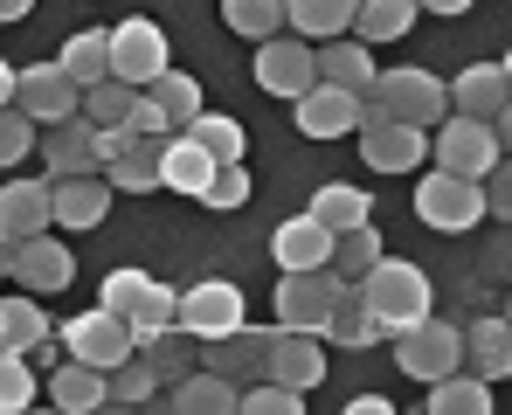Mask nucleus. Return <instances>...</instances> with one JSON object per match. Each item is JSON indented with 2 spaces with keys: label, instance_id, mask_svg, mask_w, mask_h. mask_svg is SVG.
Instances as JSON below:
<instances>
[{
  "label": "nucleus",
  "instance_id": "nucleus-52",
  "mask_svg": "<svg viewBox=\"0 0 512 415\" xmlns=\"http://www.w3.org/2000/svg\"><path fill=\"white\" fill-rule=\"evenodd\" d=\"M21 14H35V0H0V21H21Z\"/></svg>",
  "mask_w": 512,
  "mask_h": 415
},
{
  "label": "nucleus",
  "instance_id": "nucleus-35",
  "mask_svg": "<svg viewBox=\"0 0 512 415\" xmlns=\"http://www.w3.org/2000/svg\"><path fill=\"white\" fill-rule=\"evenodd\" d=\"M56 63L84 83V90H90V83H104V77H111V28H84V35H70Z\"/></svg>",
  "mask_w": 512,
  "mask_h": 415
},
{
  "label": "nucleus",
  "instance_id": "nucleus-53",
  "mask_svg": "<svg viewBox=\"0 0 512 415\" xmlns=\"http://www.w3.org/2000/svg\"><path fill=\"white\" fill-rule=\"evenodd\" d=\"M492 125H499V146H506V153H512V104H506V111H499V118H492Z\"/></svg>",
  "mask_w": 512,
  "mask_h": 415
},
{
  "label": "nucleus",
  "instance_id": "nucleus-8",
  "mask_svg": "<svg viewBox=\"0 0 512 415\" xmlns=\"http://www.w3.org/2000/svg\"><path fill=\"white\" fill-rule=\"evenodd\" d=\"M312 83H319V42H305V35H291V28L270 35V42H256V90L298 104Z\"/></svg>",
  "mask_w": 512,
  "mask_h": 415
},
{
  "label": "nucleus",
  "instance_id": "nucleus-40",
  "mask_svg": "<svg viewBox=\"0 0 512 415\" xmlns=\"http://www.w3.org/2000/svg\"><path fill=\"white\" fill-rule=\"evenodd\" d=\"M187 139H194V146H208V153H215L222 166H229V160H243V153H250V139H243V125H236V118H222V111H201V118L187 125Z\"/></svg>",
  "mask_w": 512,
  "mask_h": 415
},
{
  "label": "nucleus",
  "instance_id": "nucleus-32",
  "mask_svg": "<svg viewBox=\"0 0 512 415\" xmlns=\"http://www.w3.org/2000/svg\"><path fill=\"white\" fill-rule=\"evenodd\" d=\"M416 14H423V0H360V14H353V35L374 49V42H402L409 28H416Z\"/></svg>",
  "mask_w": 512,
  "mask_h": 415
},
{
  "label": "nucleus",
  "instance_id": "nucleus-12",
  "mask_svg": "<svg viewBox=\"0 0 512 415\" xmlns=\"http://www.w3.org/2000/svg\"><path fill=\"white\" fill-rule=\"evenodd\" d=\"M173 63H167V28L160 21H146V14H132V21H118L111 28V77H125V83H146L153 77H167Z\"/></svg>",
  "mask_w": 512,
  "mask_h": 415
},
{
  "label": "nucleus",
  "instance_id": "nucleus-5",
  "mask_svg": "<svg viewBox=\"0 0 512 415\" xmlns=\"http://www.w3.org/2000/svg\"><path fill=\"white\" fill-rule=\"evenodd\" d=\"M173 326L187 332V339H229V332L250 326V305H243V284H229V277H201V284H187L180 291V312H173Z\"/></svg>",
  "mask_w": 512,
  "mask_h": 415
},
{
  "label": "nucleus",
  "instance_id": "nucleus-56",
  "mask_svg": "<svg viewBox=\"0 0 512 415\" xmlns=\"http://www.w3.org/2000/svg\"><path fill=\"white\" fill-rule=\"evenodd\" d=\"M506 319H512V298H506Z\"/></svg>",
  "mask_w": 512,
  "mask_h": 415
},
{
  "label": "nucleus",
  "instance_id": "nucleus-4",
  "mask_svg": "<svg viewBox=\"0 0 512 415\" xmlns=\"http://www.w3.org/2000/svg\"><path fill=\"white\" fill-rule=\"evenodd\" d=\"M97 305H104V312H118L125 326H132L139 339H146V332L173 326V312H180V291H173V284H160V277H146V270H132V263H125V270H111V277L97 284Z\"/></svg>",
  "mask_w": 512,
  "mask_h": 415
},
{
  "label": "nucleus",
  "instance_id": "nucleus-31",
  "mask_svg": "<svg viewBox=\"0 0 512 415\" xmlns=\"http://www.w3.org/2000/svg\"><path fill=\"white\" fill-rule=\"evenodd\" d=\"M326 339H333V346H353V353H360V346H374V339H388V332L374 326V312H367V298H360V284H353V277H346L340 298H333Z\"/></svg>",
  "mask_w": 512,
  "mask_h": 415
},
{
  "label": "nucleus",
  "instance_id": "nucleus-1",
  "mask_svg": "<svg viewBox=\"0 0 512 415\" xmlns=\"http://www.w3.org/2000/svg\"><path fill=\"white\" fill-rule=\"evenodd\" d=\"M360 284V298H367V312H374V326L388 332H409V326H423L429 319V277H423V263H409V256H381L367 277H353Z\"/></svg>",
  "mask_w": 512,
  "mask_h": 415
},
{
  "label": "nucleus",
  "instance_id": "nucleus-17",
  "mask_svg": "<svg viewBox=\"0 0 512 415\" xmlns=\"http://www.w3.org/2000/svg\"><path fill=\"white\" fill-rule=\"evenodd\" d=\"M360 160L374 173H409L429 160V132L423 125H402V118H381V125H360Z\"/></svg>",
  "mask_w": 512,
  "mask_h": 415
},
{
  "label": "nucleus",
  "instance_id": "nucleus-24",
  "mask_svg": "<svg viewBox=\"0 0 512 415\" xmlns=\"http://www.w3.org/2000/svg\"><path fill=\"white\" fill-rule=\"evenodd\" d=\"M270 381H291V388H319V381H326V346H319V332H291V326H277V346H270Z\"/></svg>",
  "mask_w": 512,
  "mask_h": 415
},
{
  "label": "nucleus",
  "instance_id": "nucleus-48",
  "mask_svg": "<svg viewBox=\"0 0 512 415\" xmlns=\"http://www.w3.org/2000/svg\"><path fill=\"white\" fill-rule=\"evenodd\" d=\"M132 132H173L167 111L153 104V90H139V104H132Z\"/></svg>",
  "mask_w": 512,
  "mask_h": 415
},
{
  "label": "nucleus",
  "instance_id": "nucleus-49",
  "mask_svg": "<svg viewBox=\"0 0 512 415\" xmlns=\"http://www.w3.org/2000/svg\"><path fill=\"white\" fill-rule=\"evenodd\" d=\"M14 97H21V70H14V63H7V56H0V111H7V104H14Z\"/></svg>",
  "mask_w": 512,
  "mask_h": 415
},
{
  "label": "nucleus",
  "instance_id": "nucleus-44",
  "mask_svg": "<svg viewBox=\"0 0 512 415\" xmlns=\"http://www.w3.org/2000/svg\"><path fill=\"white\" fill-rule=\"evenodd\" d=\"M243 415H305V388L263 374V388H243Z\"/></svg>",
  "mask_w": 512,
  "mask_h": 415
},
{
  "label": "nucleus",
  "instance_id": "nucleus-27",
  "mask_svg": "<svg viewBox=\"0 0 512 415\" xmlns=\"http://www.w3.org/2000/svg\"><path fill=\"white\" fill-rule=\"evenodd\" d=\"M49 402L63 415H90V409H111V374L90 367V360H70L49 374Z\"/></svg>",
  "mask_w": 512,
  "mask_h": 415
},
{
  "label": "nucleus",
  "instance_id": "nucleus-34",
  "mask_svg": "<svg viewBox=\"0 0 512 415\" xmlns=\"http://www.w3.org/2000/svg\"><path fill=\"white\" fill-rule=\"evenodd\" d=\"M291 7V28L305 35V42H333L353 28V14H360V0H284Z\"/></svg>",
  "mask_w": 512,
  "mask_h": 415
},
{
  "label": "nucleus",
  "instance_id": "nucleus-20",
  "mask_svg": "<svg viewBox=\"0 0 512 415\" xmlns=\"http://www.w3.org/2000/svg\"><path fill=\"white\" fill-rule=\"evenodd\" d=\"M167 409L180 415H243V381H229L222 367H194L167 388Z\"/></svg>",
  "mask_w": 512,
  "mask_h": 415
},
{
  "label": "nucleus",
  "instance_id": "nucleus-11",
  "mask_svg": "<svg viewBox=\"0 0 512 415\" xmlns=\"http://www.w3.org/2000/svg\"><path fill=\"white\" fill-rule=\"evenodd\" d=\"M340 284H346L340 270H284V277H277V326L319 332V339H326V319H333Z\"/></svg>",
  "mask_w": 512,
  "mask_h": 415
},
{
  "label": "nucleus",
  "instance_id": "nucleus-38",
  "mask_svg": "<svg viewBox=\"0 0 512 415\" xmlns=\"http://www.w3.org/2000/svg\"><path fill=\"white\" fill-rule=\"evenodd\" d=\"M146 90H153V104L167 111V125H173V132H187V125L201 118V83L187 77V70H167V77H153V83H146Z\"/></svg>",
  "mask_w": 512,
  "mask_h": 415
},
{
  "label": "nucleus",
  "instance_id": "nucleus-33",
  "mask_svg": "<svg viewBox=\"0 0 512 415\" xmlns=\"http://www.w3.org/2000/svg\"><path fill=\"white\" fill-rule=\"evenodd\" d=\"M429 415H492V381L485 374H443L429 381Z\"/></svg>",
  "mask_w": 512,
  "mask_h": 415
},
{
  "label": "nucleus",
  "instance_id": "nucleus-7",
  "mask_svg": "<svg viewBox=\"0 0 512 415\" xmlns=\"http://www.w3.org/2000/svg\"><path fill=\"white\" fill-rule=\"evenodd\" d=\"M167 139L173 132L111 125V132H104V180H111L118 194H153V187H160V166H167Z\"/></svg>",
  "mask_w": 512,
  "mask_h": 415
},
{
  "label": "nucleus",
  "instance_id": "nucleus-2",
  "mask_svg": "<svg viewBox=\"0 0 512 415\" xmlns=\"http://www.w3.org/2000/svg\"><path fill=\"white\" fill-rule=\"evenodd\" d=\"M381 118H402V125L436 132L450 118V83L429 77V70H381L374 90L360 97V125H381Z\"/></svg>",
  "mask_w": 512,
  "mask_h": 415
},
{
  "label": "nucleus",
  "instance_id": "nucleus-43",
  "mask_svg": "<svg viewBox=\"0 0 512 415\" xmlns=\"http://www.w3.org/2000/svg\"><path fill=\"white\" fill-rule=\"evenodd\" d=\"M139 353H146V360H153V374H160V381H180V374H187V332L180 326H160V332H146V339H139Z\"/></svg>",
  "mask_w": 512,
  "mask_h": 415
},
{
  "label": "nucleus",
  "instance_id": "nucleus-16",
  "mask_svg": "<svg viewBox=\"0 0 512 415\" xmlns=\"http://www.w3.org/2000/svg\"><path fill=\"white\" fill-rule=\"evenodd\" d=\"M42 160H49V180H70V173H104V132L90 118H63L42 132Z\"/></svg>",
  "mask_w": 512,
  "mask_h": 415
},
{
  "label": "nucleus",
  "instance_id": "nucleus-54",
  "mask_svg": "<svg viewBox=\"0 0 512 415\" xmlns=\"http://www.w3.org/2000/svg\"><path fill=\"white\" fill-rule=\"evenodd\" d=\"M0 277H7V236H0Z\"/></svg>",
  "mask_w": 512,
  "mask_h": 415
},
{
  "label": "nucleus",
  "instance_id": "nucleus-15",
  "mask_svg": "<svg viewBox=\"0 0 512 415\" xmlns=\"http://www.w3.org/2000/svg\"><path fill=\"white\" fill-rule=\"evenodd\" d=\"M291 125H298L305 139H346V132H360V97L340 90V83H312V90L291 104Z\"/></svg>",
  "mask_w": 512,
  "mask_h": 415
},
{
  "label": "nucleus",
  "instance_id": "nucleus-50",
  "mask_svg": "<svg viewBox=\"0 0 512 415\" xmlns=\"http://www.w3.org/2000/svg\"><path fill=\"white\" fill-rule=\"evenodd\" d=\"M346 415H388V395H353Z\"/></svg>",
  "mask_w": 512,
  "mask_h": 415
},
{
  "label": "nucleus",
  "instance_id": "nucleus-23",
  "mask_svg": "<svg viewBox=\"0 0 512 415\" xmlns=\"http://www.w3.org/2000/svg\"><path fill=\"white\" fill-rule=\"evenodd\" d=\"M111 180L104 173H70V180H56V229H97L104 215H111Z\"/></svg>",
  "mask_w": 512,
  "mask_h": 415
},
{
  "label": "nucleus",
  "instance_id": "nucleus-30",
  "mask_svg": "<svg viewBox=\"0 0 512 415\" xmlns=\"http://www.w3.org/2000/svg\"><path fill=\"white\" fill-rule=\"evenodd\" d=\"M56 326L42 319V305H35V291L28 298H0V353H35V346H49Z\"/></svg>",
  "mask_w": 512,
  "mask_h": 415
},
{
  "label": "nucleus",
  "instance_id": "nucleus-37",
  "mask_svg": "<svg viewBox=\"0 0 512 415\" xmlns=\"http://www.w3.org/2000/svg\"><path fill=\"white\" fill-rule=\"evenodd\" d=\"M132 104H139V83L125 77H104L84 90V118L97 125V132H111V125H132Z\"/></svg>",
  "mask_w": 512,
  "mask_h": 415
},
{
  "label": "nucleus",
  "instance_id": "nucleus-14",
  "mask_svg": "<svg viewBox=\"0 0 512 415\" xmlns=\"http://www.w3.org/2000/svg\"><path fill=\"white\" fill-rule=\"evenodd\" d=\"M7 277H21V291H35V298H42V291H63V284L77 277V263H70V249L42 229V236L7 243Z\"/></svg>",
  "mask_w": 512,
  "mask_h": 415
},
{
  "label": "nucleus",
  "instance_id": "nucleus-18",
  "mask_svg": "<svg viewBox=\"0 0 512 415\" xmlns=\"http://www.w3.org/2000/svg\"><path fill=\"white\" fill-rule=\"evenodd\" d=\"M333 229L305 208V215H291V222H277V236H270V256H277V270H333Z\"/></svg>",
  "mask_w": 512,
  "mask_h": 415
},
{
  "label": "nucleus",
  "instance_id": "nucleus-9",
  "mask_svg": "<svg viewBox=\"0 0 512 415\" xmlns=\"http://www.w3.org/2000/svg\"><path fill=\"white\" fill-rule=\"evenodd\" d=\"M395 367H402L409 381H443V374H457V367H464V326H443V319L429 312L423 326L395 332Z\"/></svg>",
  "mask_w": 512,
  "mask_h": 415
},
{
  "label": "nucleus",
  "instance_id": "nucleus-3",
  "mask_svg": "<svg viewBox=\"0 0 512 415\" xmlns=\"http://www.w3.org/2000/svg\"><path fill=\"white\" fill-rule=\"evenodd\" d=\"M492 215V201H485V180H471V173H450V166H436L416 180V222L436 229V236H464V229H478Z\"/></svg>",
  "mask_w": 512,
  "mask_h": 415
},
{
  "label": "nucleus",
  "instance_id": "nucleus-10",
  "mask_svg": "<svg viewBox=\"0 0 512 415\" xmlns=\"http://www.w3.org/2000/svg\"><path fill=\"white\" fill-rule=\"evenodd\" d=\"M56 339L70 346V360H90V367H125L132 353H139V332L125 326L118 312H104V305H90V312H77L70 326H56Z\"/></svg>",
  "mask_w": 512,
  "mask_h": 415
},
{
  "label": "nucleus",
  "instance_id": "nucleus-45",
  "mask_svg": "<svg viewBox=\"0 0 512 415\" xmlns=\"http://www.w3.org/2000/svg\"><path fill=\"white\" fill-rule=\"evenodd\" d=\"M243 201H250V166H243V160L215 166V180H208V194H201V208H222V215H236Z\"/></svg>",
  "mask_w": 512,
  "mask_h": 415
},
{
  "label": "nucleus",
  "instance_id": "nucleus-28",
  "mask_svg": "<svg viewBox=\"0 0 512 415\" xmlns=\"http://www.w3.org/2000/svg\"><path fill=\"white\" fill-rule=\"evenodd\" d=\"M215 153L208 146H194L187 132H173L167 139V166H160V187H173V194H187V201H201L208 194V180H215Z\"/></svg>",
  "mask_w": 512,
  "mask_h": 415
},
{
  "label": "nucleus",
  "instance_id": "nucleus-22",
  "mask_svg": "<svg viewBox=\"0 0 512 415\" xmlns=\"http://www.w3.org/2000/svg\"><path fill=\"white\" fill-rule=\"evenodd\" d=\"M270 346H277V326H243L229 339H208V367H222L229 381L250 388L256 374H270Z\"/></svg>",
  "mask_w": 512,
  "mask_h": 415
},
{
  "label": "nucleus",
  "instance_id": "nucleus-36",
  "mask_svg": "<svg viewBox=\"0 0 512 415\" xmlns=\"http://www.w3.org/2000/svg\"><path fill=\"white\" fill-rule=\"evenodd\" d=\"M222 21L236 35H250V42H270V35L291 28V7L284 0H222Z\"/></svg>",
  "mask_w": 512,
  "mask_h": 415
},
{
  "label": "nucleus",
  "instance_id": "nucleus-19",
  "mask_svg": "<svg viewBox=\"0 0 512 415\" xmlns=\"http://www.w3.org/2000/svg\"><path fill=\"white\" fill-rule=\"evenodd\" d=\"M56 222V180H7L0 187V236L21 243V236H42Z\"/></svg>",
  "mask_w": 512,
  "mask_h": 415
},
{
  "label": "nucleus",
  "instance_id": "nucleus-6",
  "mask_svg": "<svg viewBox=\"0 0 512 415\" xmlns=\"http://www.w3.org/2000/svg\"><path fill=\"white\" fill-rule=\"evenodd\" d=\"M429 160L450 166V173L485 180L492 166L506 160V146H499V125H492V118H464V111H450V118L429 132Z\"/></svg>",
  "mask_w": 512,
  "mask_h": 415
},
{
  "label": "nucleus",
  "instance_id": "nucleus-25",
  "mask_svg": "<svg viewBox=\"0 0 512 415\" xmlns=\"http://www.w3.org/2000/svg\"><path fill=\"white\" fill-rule=\"evenodd\" d=\"M374 49L360 42V35H333V42H319V83H340L353 97H367L374 90Z\"/></svg>",
  "mask_w": 512,
  "mask_h": 415
},
{
  "label": "nucleus",
  "instance_id": "nucleus-55",
  "mask_svg": "<svg viewBox=\"0 0 512 415\" xmlns=\"http://www.w3.org/2000/svg\"><path fill=\"white\" fill-rule=\"evenodd\" d=\"M506 77H512V49H506Z\"/></svg>",
  "mask_w": 512,
  "mask_h": 415
},
{
  "label": "nucleus",
  "instance_id": "nucleus-47",
  "mask_svg": "<svg viewBox=\"0 0 512 415\" xmlns=\"http://www.w3.org/2000/svg\"><path fill=\"white\" fill-rule=\"evenodd\" d=\"M485 201H492V222H512V153L485 173Z\"/></svg>",
  "mask_w": 512,
  "mask_h": 415
},
{
  "label": "nucleus",
  "instance_id": "nucleus-13",
  "mask_svg": "<svg viewBox=\"0 0 512 415\" xmlns=\"http://www.w3.org/2000/svg\"><path fill=\"white\" fill-rule=\"evenodd\" d=\"M42 132L49 125H63V118H84V83L70 77L63 63H28L21 70V97H14Z\"/></svg>",
  "mask_w": 512,
  "mask_h": 415
},
{
  "label": "nucleus",
  "instance_id": "nucleus-46",
  "mask_svg": "<svg viewBox=\"0 0 512 415\" xmlns=\"http://www.w3.org/2000/svg\"><path fill=\"white\" fill-rule=\"evenodd\" d=\"M35 146H42V139H35V118L7 104V111H0V166H21Z\"/></svg>",
  "mask_w": 512,
  "mask_h": 415
},
{
  "label": "nucleus",
  "instance_id": "nucleus-41",
  "mask_svg": "<svg viewBox=\"0 0 512 415\" xmlns=\"http://www.w3.org/2000/svg\"><path fill=\"white\" fill-rule=\"evenodd\" d=\"M35 395H42V381H35L28 353H0V415L35 409Z\"/></svg>",
  "mask_w": 512,
  "mask_h": 415
},
{
  "label": "nucleus",
  "instance_id": "nucleus-51",
  "mask_svg": "<svg viewBox=\"0 0 512 415\" xmlns=\"http://www.w3.org/2000/svg\"><path fill=\"white\" fill-rule=\"evenodd\" d=\"M429 14H471V7H478V0H423Z\"/></svg>",
  "mask_w": 512,
  "mask_h": 415
},
{
  "label": "nucleus",
  "instance_id": "nucleus-21",
  "mask_svg": "<svg viewBox=\"0 0 512 415\" xmlns=\"http://www.w3.org/2000/svg\"><path fill=\"white\" fill-rule=\"evenodd\" d=\"M506 104H512L506 63H471V70L450 77V111H464V118H499Z\"/></svg>",
  "mask_w": 512,
  "mask_h": 415
},
{
  "label": "nucleus",
  "instance_id": "nucleus-39",
  "mask_svg": "<svg viewBox=\"0 0 512 415\" xmlns=\"http://www.w3.org/2000/svg\"><path fill=\"white\" fill-rule=\"evenodd\" d=\"M160 374H153V360L146 353H132L125 367H111V409H146V402H160Z\"/></svg>",
  "mask_w": 512,
  "mask_h": 415
},
{
  "label": "nucleus",
  "instance_id": "nucleus-42",
  "mask_svg": "<svg viewBox=\"0 0 512 415\" xmlns=\"http://www.w3.org/2000/svg\"><path fill=\"white\" fill-rule=\"evenodd\" d=\"M381 256H388V249L374 236V222H360V229H346L340 243H333V270H340V277H367Z\"/></svg>",
  "mask_w": 512,
  "mask_h": 415
},
{
  "label": "nucleus",
  "instance_id": "nucleus-26",
  "mask_svg": "<svg viewBox=\"0 0 512 415\" xmlns=\"http://www.w3.org/2000/svg\"><path fill=\"white\" fill-rule=\"evenodd\" d=\"M464 360H471V374H485V381H512V319L506 312L464 326Z\"/></svg>",
  "mask_w": 512,
  "mask_h": 415
},
{
  "label": "nucleus",
  "instance_id": "nucleus-29",
  "mask_svg": "<svg viewBox=\"0 0 512 415\" xmlns=\"http://www.w3.org/2000/svg\"><path fill=\"white\" fill-rule=\"evenodd\" d=\"M312 215H319L333 236H346V229L374 222V194H367V187H353V180H326V187L312 194Z\"/></svg>",
  "mask_w": 512,
  "mask_h": 415
}]
</instances>
